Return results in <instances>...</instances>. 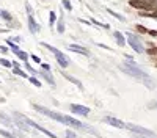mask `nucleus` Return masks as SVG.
I'll list each match as a JSON object with an SVG mask.
<instances>
[{
	"instance_id": "1",
	"label": "nucleus",
	"mask_w": 157,
	"mask_h": 138,
	"mask_svg": "<svg viewBox=\"0 0 157 138\" xmlns=\"http://www.w3.org/2000/svg\"><path fill=\"white\" fill-rule=\"evenodd\" d=\"M120 69H121L123 72L129 74V75H132V77H134L135 80L141 82L143 85H145V86L148 88V90H154V88H155V80L151 77V75H148L145 71H141L140 68H137L135 61L130 60L129 63H126V65H121V66H120Z\"/></svg>"
},
{
	"instance_id": "2",
	"label": "nucleus",
	"mask_w": 157,
	"mask_h": 138,
	"mask_svg": "<svg viewBox=\"0 0 157 138\" xmlns=\"http://www.w3.org/2000/svg\"><path fill=\"white\" fill-rule=\"evenodd\" d=\"M33 108H35L38 113H43L44 116H49V118H52V119L61 122V124H66V116H64V115H60V113H57V111H52V110H49V108H46V107L36 105V104H33Z\"/></svg>"
},
{
	"instance_id": "3",
	"label": "nucleus",
	"mask_w": 157,
	"mask_h": 138,
	"mask_svg": "<svg viewBox=\"0 0 157 138\" xmlns=\"http://www.w3.org/2000/svg\"><path fill=\"white\" fill-rule=\"evenodd\" d=\"M43 46H44L46 49H49L50 52L55 55V58H57V61H58V65H60L61 68H68V66H69V63H71V61H69V58H68L66 55H64L63 52H60V50H58L57 47L50 46V44H46V43H43Z\"/></svg>"
},
{
	"instance_id": "4",
	"label": "nucleus",
	"mask_w": 157,
	"mask_h": 138,
	"mask_svg": "<svg viewBox=\"0 0 157 138\" xmlns=\"http://www.w3.org/2000/svg\"><path fill=\"white\" fill-rule=\"evenodd\" d=\"M126 36H127V43L130 44V47H132L137 54H143V52H145L143 43L140 41L138 36H135V35H132V33H126Z\"/></svg>"
},
{
	"instance_id": "5",
	"label": "nucleus",
	"mask_w": 157,
	"mask_h": 138,
	"mask_svg": "<svg viewBox=\"0 0 157 138\" xmlns=\"http://www.w3.org/2000/svg\"><path fill=\"white\" fill-rule=\"evenodd\" d=\"M126 129H129L130 132L138 133V135H145V136H154L155 133L146 127H141V125H135V124H126Z\"/></svg>"
},
{
	"instance_id": "6",
	"label": "nucleus",
	"mask_w": 157,
	"mask_h": 138,
	"mask_svg": "<svg viewBox=\"0 0 157 138\" xmlns=\"http://www.w3.org/2000/svg\"><path fill=\"white\" fill-rule=\"evenodd\" d=\"M129 5L137 8V9H145V11L152 8V2H151V0H130Z\"/></svg>"
},
{
	"instance_id": "7",
	"label": "nucleus",
	"mask_w": 157,
	"mask_h": 138,
	"mask_svg": "<svg viewBox=\"0 0 157 138\" xmlns=\"http://www.w3.org/2000/svg\"><path fill=\"white\" fill-rule=\"evenodd\" d=\"M104 121H105L107 124H110V125H113V127H116V129H126V124L121 119H116L113 116H105Z\"/></svg>"
},
{
	"instance_id": "8",
	"label": "nucleus",
	"mask_w": 157,
	"mask_h": 138,
	"mask_svg": "<svg viewBox=\"0 0 157 138\" xmlns=\"http://www.w3.org/2000/svg\"><path fill=\"white\" fill-rule=\"evenodd\" d=\"M71 111H72V113H75V115H80V116H88L90 108H88V107H83V105L72 104V105H71Z\"/></svg>"
},
{
	"instance_id": "9",
	"label": "nucleus",
	"mask_w": 157,
	"mask_h": 138,
	"mask_svg": "<svg viewBox=\"0 0 157 138\" xmlns=\"http://www.w3.org/2000/svg\"><path fill=\"white\" fill-rule=\"evenodd\" d=\"M38 75H43V79H44L47 83H50L52 86H55V80H54V77L50 75L49 71H38Z\"/></svg>"
},
{
	"instance_id": "10",
	"label": "nucleus",
	"mask_w": 157,
	"mask_h": 138,
	"mask_svg": "<svg viewBox=\"0 0 157 138\" xmlns=\"http://www.w3.org/2000/svg\"><path fill=\"white\" fill-rule=\"evenodd\" d=\"M69 50H72V52H77V54H82V55H90V52L85 49V47H82V46H77V44H71L69 46Z\"/></svg>"
},
{
	"instance_id": "11",
	"label": "nucleus",
	"mask_w": 157,
	"mask_h": 138,
	"mask_svg": "<svg viewBox=\"0 0 157 138\" xmlns=\"http://www.w3.org/2000/svg\"><path fill=\"white\" fill-rule=\"evenodd\" d=\"M113 38L116 39L118 46H121V47H124V46H126V39H124V35H123L121 32H113Z\"/></svg>"
},
{
	"instance_id": "12",
	"label": "nucleus",
	"mask_w": 157,
	"mask_h": 138,
	"mask_svg": "<svg viewBox=\"0 0 157 138\" xmlns=\"http://www.w3.org/2000/svg\"><path fill=\"white\" fill-rule=\"evenodd\" d=\"M29 28H30L32 33H38V32H39V25L35 22L33 16H29Z\"/></svg>"
},
{
	"instance_id": "13",
	"label": "nucleus",
	"mask_w": 157,
	"mask_h": 138,
	"mask_svg": "<svg viewBox=\"0 0 157 138\" xmlns=\"http://www.w3.org/2000/svg\"><path fill=\"white\" fill-rule=\"evenodd\" d=\"M61 74H63V77H64V79H66V80H69L71 83H74V85H77L78 88H80V90H83V85H82L80 82H78L77 79H74V77H72V75H69V74H66V72H63V71H61Z\"/></svg>"
},
{
	"instance_id": "14",
	"label": "nucleus",
	"mask_w": 157,
	"mask_h": 138,
	"mask_svg": "<svg viewBox=\"0 0 157 138\" xmlns=\"http://www.w3.org/2000/svg\"><path fill=\"white\" fill-rule=\"evenodd\" d=\"M0 121H2L5 125H8V127H13V125H14V124H13V121L10 118H6L5 115H0Z\"/></svg>"
},
{
	"instance_id": "15",
	"label": "nucleus",
	"mask_w": 157,
	"mask_h": 138,
	"mask_svg": "<svg viewBox=\"0 0 157 138\" xmlns=\"http://www.w3.org/2000/svg\"><path fill=\"white\" fill-rule=\"evenodd\" d=\"M13 74L21 75V77H27V74H25L24 71H21V68H13Z\"/></svg>"
},
{
	"instance_id": "16",
	"label": "nucleus",
	"mask_w": 157,
	"mask_h": 138,
	"mask_svg": "<svg viewBox=\"0 0 157 138\" xmlns=\"http://www.w3.org/2000/svg\"><path fill=\"white\" fill-rule=\"evenodd\" d=\"M16 55H17V57H19V58H21V60H22L24 63H25V61H27V60H29V55H27V54H25V52H22V50H19V52H17Z\"/></svg>"
},
{
	"instance_id": "17",
	"label": "nucleus",
	"mask_w": 157,
	"mask_h": 138,
	"mask_svg": "<svg viewBox=\"0 0 157 138\" xmlns=\"http://www.w3.org/2000/svg\"><path fill=\"white\" fill-rule=\"evenodd\" d=\"M107 13H109V14H112L113 17H116V19H120V21H124V17H123L121 14H118V13H115L113 9H107Z\"/></svg>"
},
{
	"instance_id": "18",
	"label": "nucleus",
	"mask_w": 157,
	"mask_h": 138,
	"mask_svg": "<svg viewBox=\"0 0 157 138\" xmlns=\"http://www.w3.org/2000/svg\"><path fill=\"white\" fill-rule=\"evenodd\" d=\"M57 21V16H55V13H52L50 11V14H49V25H54Z\"/></svg>"
},
{
	"instance_id": "19",
	"label": "nucleus",
	"mask_w": 157,
	"mask_h": 138,
	"mask_svg": "<svg viewBox=\"0 0 157 138\" xmlns=\"http://www.w3.org/2000/svg\"><path fill=\"white\" fill-rule=\"evenodd\" d=\"M57 25H58V27H57V32H58V33H63V32H64V22H63V19L58 21Z\"/></svg>"
},
{
	"instance_id": "20",
	"label": "nucleus",
	"mask_w": 157,
	"mask_h": 138,
	"mask_svg": "<svg viewBox=\"0 0 157 138\" xmlns=\"http://www.w3.org/2000/svg\"><path fill=\"white\" fill-rule=\"evenodd\" d=\"M0 135L5 136V138H16L13 133H10V132H6V130H0Z\"/></svg>"
},
{
	"instance_id": "21",
	"label": "nucleus",
	"mask_w": 157,
	"mask_h": 138,
	"mask_svg": "<svg viewBox=\"0 0 157 138\" xmlns=\"http://www.w3.org/2000/svg\"><path fill=\"white\" fill-rule=\"evenodd\" d=\"M30 82H32V83H33L36 88H41V82H39L36 77H30Z\"/></svg>"
},
{
	"instance_id": "22",
	"label": "nucleus",
	"mask_w": 157,
	"mask_h": 138,
	"mask_svg": "<svg viewBox=\"0 0 157 138\" xmlns=\"http://www.w3.org/2000/svg\"><path fill=\"white\" fill-rule=\"evenodd\" d=\"M25 8H27V13H29V16H33L35 13H33V8H32V5L29 3V2H25Z\"/></svg>"
},
{
	"instance_id": "23",
	"label": "nucleus",
	"mask_w": 157,
	"mask_h": 138,
	"mask_svg": "<svg viewBox=\"0 0 157 138\" xmlns=\"http://www.w3.org/2000/svg\"><path fill=\"white\" fill-rule=\"evenodd\" d=\"M146 54H148V55H151V57L157 55V47H151V49H148V50H146Z\"/></svg>"
},
{
	"instance_id": "24",
	"label": "nucleus",
	"mask_w": 157,
	"mask_h": 138,
	"mask_svg": "<svg viewBox=\"0 0 157 138\" xmlns=\"http://www.w3.org/2000/svg\"><path fill=\"white\" fill-rule=\"evenodd\" d=\"M0 16L6 21H11V14H8V11H0Z\"/></svg>"
},
{
	"instance_id": "25",
	"label": "nucleus",
	"mask_w": 157,
	"mask_h": 138,
	"mask_svg": "<svg viewBox=\"0 0 157 138\" xmlns=\"http://www.w3.org/2000/svg\"><path fill=\"white\" fill-rule=\"evenodd\" d=\"M0 65H2V66H5V68H11V63H10L8 60H5V58H2V60H0Z\"/></svg>"
},
{
	"instance_id": "26",
	"label": "nucleus",
	"mask_w": 157,
	"mask_h": 138,
	"mask_svg": "<svg viewBox=\"0 0 157 138\" xmlns=\"http://www.w3.org/2000/svg\"><path fill=\"white\" fill-rule=\"evenodd\" d=\"M63 6L66 8L68 11H71V9H72V5L69 3V0H63Z\"/></svg>"
},
{
	"instance_id": "27",
	"label": "nucleus",
	"mask_w": 157,
	"mask_h": 138,
	"mask_svg": "<svg viewBox=\"0 0 157 138\" xmlns=\"http://www.w3.org/2000/svg\"><path fill=\"white\" fill-rule=\"evenodd\" d=\"M66 138H77V136L72 130H66Z\"/></svg>"
},
{
	"instance_id": "28",
	"label": "nucleus",
	"mask_w": 157,
	"mask_h": 138,
	"mask_svg": "<svg viewBox=\"0 0 157 138\" xmlns=\"http://www.w3.org/2000/svg\"><path fill=\"white\" fill-rule=\"evenodd\" d=\"M137 30H138L140 33H148V30H146L145 27H141V25H137Z\"/></svg>"
},
{
	"instance_id": "29",
	"label": "nucleus",
	"mask_w": 157,
	"mask_h": 138,
	"mask_svg": "<svg viewBox=\"0 0 157 138\" xmlns=\"http://www.w3.org/2000/svg\"><path fill=\"white\" fill-rule=\"evenodd\" d=\"M32 60H33L35 63H41V60H39V57H38V55H32Z\"/></svg>"
},
{
	"instance_id": "30",
	"label": "nucleus",
	"mask_w": 157,
	"mask_h": 138,
	"mask_svg": "<svg viewBox=\"0 0 157 138\" xmlns=\"http://www.w3.org/2000/svg\"><path fill=\"white\" fill-rule=\"evenodd\" d=\"M0 52H2V54H6V52H8V49H6L5 46H0Z\"/></svg>"
},
{
	"instance_id": "31",
	"label": "nucleus",
	"mask_w": 157,
	"mask_h": 138,
	"mask_svg": "<svg viewBox=\"0 0 157 138\" xmlns=\"http://www.w3.org/2000/svg\"><path fill=\"white\" fill-rule=\"evenodd\" d=\"M148 33H149L151 36H157V30H149Z\"/></svg>"
},
{
	"instance_id": "32",
	"label": "nucleus",
	"mask_w": 157,
	"mask_h": 138,
	"mask_svg": "<svg viewBox=\"0 0 157 138\" xmlns=\"http://www.w3.org/2000/svg\"><path fill=\"white\" fill-rule=\"evenodd\" d=\"M43 69H44V71H50V66H49V65H46V63H44V65H43Z\"/></svg>"
},
{
	"instance_id": "33",
	"label": "nucleus",
	"mask_w": 157,
	"mask_h": 138,
	"mask_svg": "<svg viewBox=\"0 0 157 138\" xmlns=\"http://www.w3.org/2000/svg\"><path fill=\"white\" fill-rule=\"evenodd\" d=\"M149 108H157V104H149Z\"/></svg>"
}]
</instances>
